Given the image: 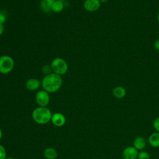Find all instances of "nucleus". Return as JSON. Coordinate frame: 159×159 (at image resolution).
I'll list each match as a JSON object with an SVG mask.
<instances>
[{
	"label": "nucleus",
	"instance_id": "nucleus-2",
	"mask_svg": "<svg viewBox=\"0 0 159 159\" xmlns=\"http://www.w3.org/2000/svg\"><path fill=\"white\" fill-rule=\"evenodd\" d=\"M52 113L47 107H37L32 113L33 120L38 124L44 125L51 120Z\"/></svg>",
	"mask_w": 159,
	"mask_h": 159
},
{
	"label": "nucleus",
	"instance_id": "nucleus-15",
	"mask_svg": "<svg viewBox=\"0 0 159 159\" xmlns=\"http://www.w3.org/2000/svg\"><path fill=\"white\" fill-rule=\"evenodd\" d=\"M64 7H65V4L63 2L55 0L52 5L51 11H53V12L58 13L62 11Z\"/></svg>",
	"mask_w": 159,
	"mask_h": 159
},
{
	"label": "nucleus",
	"instance_id": "nucleus-24",
	"mask_svg": "<svg viewBox=\"0 0 159 159\" xmlns=\"http://www.w3.org/2000/svg\"><path fill=\"white\" fill-rule=\"evenodd\" d=\"M109 0H99V1L101 2V3H105V2H107Z\"/></svg>",
	"mask_w": 159,
	"mask_h": 159
},
{
	"label": "nucleus",
	"instance_id": "nucleus-25",
	"mask_svg": "<svg viewBox=\"0 0 159 159\" xmlns=\"http://www.w3.org/2000/svg\"><path fill=\"white\" fill-rule=\"evenodd\" d=\"M5 159H14V158H12V157H6Z\"/></svg>",
	"mask_w": 159,
	"mask_h": 159
},
{
	"label": "nucleus",
	"instance_id": "nucleus-16",
	"mask_svg": "<svg viewBox=\"0 0 159 159\" xmlns=\"http://www.w3.org/2000/svg\"><path fill=\"white\" fill-rule=\"evenodd\" d=\"M138 159H150V155L146 151H140L138 153Z\"/></svg>",
	"mask_w": 159,
	"mask_h": 159
},
{
	"label": "nucleus",
	"instance_id": "nucleus-6",
	"mask_svg": "<svg viewBox=\"0 0 159 159\" xmlns=\"http://www.w3.org/2000/svg\"><path fill=\"white\" fill-rule=\"evenodd\" d=\"M139 151L134 146L125 147L122 153V159H137Z\"/></svg>",
	"mask_w": 159,
	"mask_h": 159
},
{
	"label": "nucleus",
	"instance_id": "nucleus-3",
	"mask_svg": "<svg viewBox=\"0 0 159 159\" xmlns=\"http://www.w3.org/2000/svg\"><path fill=\"white\" fill-rule=\"evenodd\" d=\"M52 72L58 75H63L66 74L68 70V65L67 62L60 57H57L54 58L50 63Z\"/></svg>",
	"mask_w": 159,
	"mask_h": 159
},
{
	"label": "nucleus",
	"instance_id": "nucleus-4",
	"mask_svg": "<svg viewBox=\"0 0 159 159\" xmlns=\"http://www.w3.org/2000/svg\"><path fill=\"white\" fill-rule=\"evenodd\" d=\"M14 66V61L11 57L6 55L0 57V73L8 74L13 70Z\"/></svg>",
	"mask_w": 159,
	"mask_h": 159
},
{
	"label": "nucleus",
	"instance_id": "nucleus-26",
	"mask_svg": "<svg viewBox=\"0 0 159 159\" xmlns=\"http://www.w3.org/2000/svg\"><path fill=\"white\" fill-rule=\"evenodd\" d=\"M157 20H158V21L159 22V12H158V14H157Z\"/></svg>",
	"mask_w": 159,
	"mask_h": 159
},
{
	"label": "nucleus",
	"instance_id": "nucleus-21",
	"mask_svg": "<svg viewBox=\"0 0 159 159\" xmlns=\"http://www.w3.org/2000/svg\"><path fill=\"white\" fill-rule=\"evenodd\" d=\"M153 47L157 50L159 51V39H157L154 42Z\"/></svg>",
	"mask_w": 159,
	"mask_h": 159
},
{
	"label": "nucleus",
	"instance_id": "nucleus-9",
	"mask_svg": "<svg viewBox=\"0 0 159 159\" xmlns=\"http://www.w3.org/2000/svg\"><path fill=\"white\" fill-rule=\"evenodd\" d=\"M41 86V81L35 78L28 79L25 82V88L29 91H36Z\"/></svg>",
	"mask_w": 159,
	"mask_h": 159
},
{
	"label": "nucleus",
	"instance_id": "nucleus-1",
	"mask_svg": "<svg viewBox=\"0 0 159 159\" xmlns=\"http://www.w3.org/2000/svg\"><path fill=\"white\" fill-rule=\"evenodd\" d=\"M63 84L61 76L53 72L45 75L41 81V86L42 89L48 93H53L58 91Z\"/></svg>",
	"mask_w": 159,
	"mask_h": 159
},
{
	"label": "nucleus",
	"instance_id": "nucleus-12",
	"mask_svg": "<svg viewBox=\"0 0 159 159\" xmlns=\"http://www.w3.org/2000/svg\"><path fill=\"white\" fill-rule=\"evenodd\" d=\"M43 156L46 159H56L58 157V153L55 148L48 147L44 150Z\"/></svg>",
	"mask_w": 159,
	"mask_h": 159
},
{
	"label": "nucleus",
	"instance_id": "nucleus-20",
	"mask_svg": "<svg viewBox=\"0 0 159 159\" xmlns=\"http://www.w3.org/2000/svg\"><path fill=\"white\" fill-rule=\"evenodd\" d=\"M6 16L4 12H0V24H4L6 21Z\"/></svg>",
	"mask_w": 159,
	"mask_h": 159
},
{
	"label": "nucleus",
	"instance_id": "nucleus-17",
	"mask_svg": "<svg viewBox=\"0 0 159 159\" xmlns=\"http://www.w3.org/2000/svg\"><path fill=\"white\" fill-rule=\"evenodd\" d=\"M42 72L45 75H48L51 73H52V68L50 66V65H43L42 67Z\"/></svg>",
	"mask_w": 159,
	"mask_h": 159
},
{
	"label": "nucleus",
	"instance_id": "nucleus-11",
	"mask_svg": "<svg viewBox=\"0 0 159 159\" xmlns=\"http://www.w3.org/2000/svg\"><path fill=\"white\" fill-rule=\"evenodd\" d=\"M55 0H41L40 2V7L42 11L45 13L51 12V7Z\"/></svg>",
	"mask_w": 159,
	"mask_h": 159
},
{
	"label": "nucleus",
	"instance_id": "nucleus-10",
	"mask_svg": "<svg viewBox=\"0 0 159 159\" xmlns=\"http://www.w3.org/2000/svg\"><path fill=\"white\" fill-rule=\"evenodd\" d=\"M146 140L145 139L141 136L137 137L134 142H133V146L138 150L142 151L146 147Z\"/></svg>",
	"mask_w": 159,
	"mask_h": 159
},
{
	"label": "nucleus",
	"instance_id": "nucleus-7",
	"mask_svg": "<svg viewBox=\"0 0 159 159\" xmlns=\"http://www.w3.org/2000/svg\"><path fill=\"white\" fill-rule=\"evenodd\" d=\"M50 121L55 126L61 127L66 122V117L61 112H55L52 114Z\"/></svg>",
	"mask_w": 159,
	"mask_h": 159
},
{
	"label": "nucleus",
	"instance_id": "nucleus-18",
	"mask_svg": "<svg viewBox=\"0 0 159 159\" xmlns=\"http://www.w3.org/2000/svg\"><path fill=\"white\" fill-rule=\"evenodd\" d=\"M6 154L7 152L6 148L4 146L0 145V159H5L7 157Z\"/></svg>",
	"mask_w": 159,
	"mask_h": 159
},
{
	"label": "nucleus",
	"instance_id": "nucleus-23",
	"mask_svg": "<svg viewBox=\"0 0 159 159\" xmlns=\"http://www.w3.org/2000/svg\"><path fill=\"white\" fill-rule=\"evenodd\" d=\"M2 137V131L1 129L0 128V140H1Z\"/></svg>",
	"mask_w": 159,
	"mask_h": 159
},
{
	"label": "nucleus",
	"instance_id": "nucleus-19",
	"mask_svg": "<svg viewBox=\"0 0 159 159\" xmlns=\"http://www.w3.org/2000/svg\"><path fill=\"white\" fill-rule=\"evenodd\" d=\"M153 127L156 132H159V117H156L153 122Z\"/></svg>",
	"mask_w": 159,
	"mask_h": 159
},
{
	"label": "nucleus",
	"instance_id": "nucleus-13",
	"mask_svg": "<svg viewBox=\"0 0 159 159\" xmlns=\"http://www.w3.org/2000/svg\"><path fill=\"white\" fill-rule=\"evenodd\" d=\"M148 142L153 147H159V132H155L151 134L148 137Z\"/></svg>",
	"mask_w": 159,
	"mask_h": 159
},
{
	"label": "nucleus",
	"instance_id": "nucleus-14",
	"mask_svg": "<svg viewBox=\"0 0 159 159\" xmlns=\"http://www.w3.org/2000/svg\"><path fill=\"white\" fill-rule=\"evenodd\" d=\"M112 94L117 99H122L125 96L126 91L122 86H116L112 89Z\"/></svg>",
	"mask_w": 159,
	"mask_h": 159
},
{
	"label": "nucleus",
	"instance_id": "nucleus-8",
	"mask_svg": "<svg viewBox=\"0 0 159 159\" xmlns=\"http://www.w3.org/2000/svg\"><path fill=\"white\" fill-rule=\"evenodd\" d=\"M101 6L99 0H85L83 3L84 9L88 12H94L99 9Z\"/></svg>",
	"mask_w": 159,
	"mask_h": 159
},
{
	"label": "nucleus",
	"instance_id": "nucleus-5",
	"mask_svg": "<svg viewBox=\"0 0 159 159\" xmlns=\"http://www.w3.org/2000/svg\"><path fill=\"white\" fill-rule=\"evenodd\" d=\"M35 102L40 107H47L50 102V95L48 92L42 89L38 91L35 96Z\"/></svg>",
	"mask_w": 159,
	"mask_h": 159
},
{
	"label": "nucleus",
	"instance_id": "nucleus-22",
	"mask_svg": "<svg viewBox=\"0 0 159 159\" xmlns=\"http://www.w3.org/2000/svg\"><path fill=\"white\" fill-rule=\"evenodd\" d=\"M3 32H4V26H3V24H0V36L2 34Z\"/></svg>",
	"mask_w": 159,
	"mask_h": 159
},
{
	"label": "nucleus",
	"instance_id": "nucleus-27",
	"mask_svg": "<svg viewBox=\"0 0 159 159\" xmlns=\"http://www.w3.org/2000/svg\"><path fill=\"white\" fill-rule=\"evenodd\" d=\"M56 1H61V2H63L65 0H56Z\"/></svg>",
	"mask_w": 159,
	"mask_h": 159
}]
</instances>
